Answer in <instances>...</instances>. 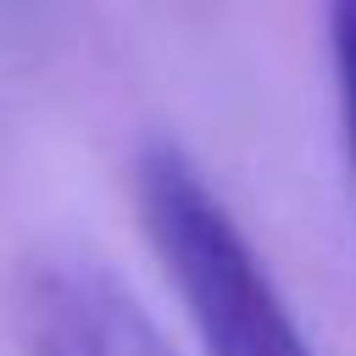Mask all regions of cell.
Returning <instances> with one entry per match:
<instances>
[{
	"instance_id": "6da1fadb",
	"label": "cell",
	"mask_w": 356,
	"mask_h": 356,
	"mask_svg": "<svg viewBox=\"0 0 356 356\" xmlns=\"http://www.w3.org/2000/svg\"><path fill=\"white\" fill-rule=\"evenodd\" d=\"M134 206L167 284L189 312L200 356H317L273 267L184 145H139Z\"/></svg>"
},
{
	"instance_id": "3957f363",
	"label": "cell",
	"mask_w": 356,
	"mask_h": 356,
	"mask_svg": "<svg viewBox=\"0 0 356 356\" xmlns=\"http://www.w3.org/2000/svg\"><path fill=\"white\" fill-rule=\"evenodd\" d=\"M328 56H334V95L356 167V0H328Z\"/></svg>"
},
{
	"instance_id": "7a4b0ae2",
	"label": "cell",
	"mask_w": 356,
	"mask_h": 356,
	"mask_svg": "<svg viewBox=\"0 0 356 356\" xmlns=\"http://www.w3.org/2000/svg\"><path fill=\"white\" fill-rule=\"evenodd\" d=\"M17 334L28 356H178L122 273L78 250L28 261L17 284Z\"/></svg>"
}]
</instances>
